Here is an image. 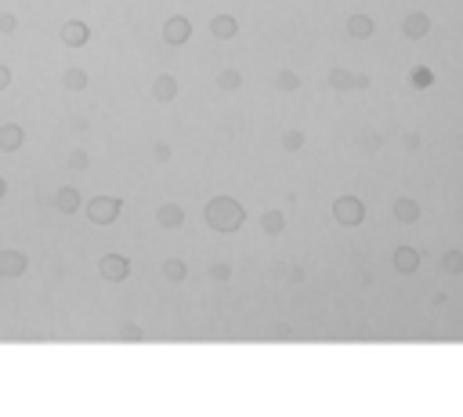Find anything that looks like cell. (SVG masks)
I'll return each instance as SVG.
<instances>
[{"mask_svg": "<svg viewBox=\"0 0 463 417\" xmlns=\"http://www.w3.org/2000/svg\"><path fill=\"white\" fill-rule=\"evenodd\" d=\"M152 153H156V160H171V145H156Z\"/></svg>", "mask_w": 463, "mask_h": 417, "instance_id": "obj_29", "label": "cell"}, {"mask_svg": "<svg viewBox=\"0 0 463 417\" xmlns=\"http://www.w3.org/2000/svg\"><path fill=\"white\" fill-rule=\"evenodd\" d=\"M123 338H127V341H141V330L138 327H127V330H123Z\"/></svg>", "mask_w": 463, "mask_h": 417, "instance_id": "obj_30", "label": "cell"}, {"mask_svg": "<svg viewBox=\"0 0 463 417\" xmlns=\"http://www.w3.org/2000/svg\"><path fill=\"white\" fill-rule=\"evenodd\" d=\"M152 98L159 102V106L174 102V98H178V80H174L171 73H159V76L152 80Z\"/></svg>", "mask_w": 463, "mask_h": 417, "instance_id": "obj_10", "label": "cell"}, {"mask_svg": "<svg viewBox=\"0 0 463 417\" xmlns=\"http://www.w3.org/2000/svg\"><path fill=\"white\" fill-rule=\"evenodd\" d=\"M22 128H18V123H4V128H0V149L4 153H15L18 145H22Z\"/></svg>", "mask_w": 463, "mask_h": 417, "instance_id": "obj_16", "label": "cell"}, {"mask_svg": "<svg viewBox=\"0 0 463 417\" xmlns=\"http://www.w3.org/2000/svg\"><path fill=\"white\" fill-rule=\"evenodd\" d=\"M69 163H73V167H87V156H83V153H73Z\"/></svg>", "mask_w": 463, "mask_h": 417, "instance_id": "obj_31", "label": "cell"}, {"mask_svg": "<svg viewBox=\"0 0 463 417\" xmlns=\"http://www.w3.org/2000/svg\"><path fill=\"white\" fill-rule=\"evenodd\" d=\"M210 280H214V283H228V280H232V265H228V261L210 265Z\"/></svg>", "mask_w": 463, "mask_h": 417, "instance_id": "obj_25", "label": "cell"}, {"mask_svg": "<svg viewBox=\"0 0 463 417\" xmlns=\"http://www.w3.org/2000/svg\"><path fill=\"white\" fill-rule=\"evenodd\" d=\"M15 26H18V22H15V18H11V15H0V33H11Z\"/></svg>", "mask_w": 463, "mask_h": 417, "instance_id": "obj_27", "label": "cell"}, {"mask_svg": "<svg viewBox=\"0 0 463 417\" xmlns=\"http://www.w3.org/2000/svg\"><path fill=\"white\" fill-rule=\"evenodd\" d=\"M188 36H192V22H188L185 15H174V18H166V22H163V40L171 48H181Z\"/></svg>", "mask_w": 463, "mask_h": 417, "instance_id": "obj_6", "label": "cell"}, {"mask_svg": "<svg viewBox=\"0 0 463 417\" xmlns=\"http://www.w3.org/2000/svg\"><path fill=\"white\" fill-rule=\"evenodd\" d=\"M239 33V22L232 15H214L210 18V36H218V40H232Z\"/></svg>", "mask_w": 463, "mask_h": 417, "instance_id": "obj_14", "label": "cell"}, {"mask_svg": "<svg viewBox=\"0 0 463 417\" xmlns=\"http://www.w3.org/2000/svg\"><path fill=\"white\" fill-rule=\"evenodd\" d=\"M62 83H66V91H83V88H87V73H83V69H66Z\"/></svg>", "mask_w": 463, "mask_h": 417, "instance_id": "obj_22", "label": "cell"}, {"mask_svg": "<svg viewBox=\"0 0 463 417\" xmlns=\"http://www.w3.org/2000/svg\"><path fill=\"white\" fill-rule=\"evenodd\" d=\"M402 33H406L409 40H424V36L431 33V15H424V11L406 15V18H402Z\"/></svg>", "mask_w": 463, "mask_h": 417, "instance_id": "obj_9", "label": "cell"}, {"mask_svg": "<svg viewBox=\"0 0 463 417\" xmlns=\"http://www.w3.org/2000/svg\"><path fill=\"white\" fill-rule=\"evenodd\" d=\"M55 207H58L62 214H76V211H80V193H76V189H69V185H66V189H58Z\"/></svg>", "mask_w": 463, "mask_h": 417, "instance_id": "obj_17", "label": "cell"}, {"mask_svg": "<svg viewBox=\"0 0 463 417\" xmlns=\"http://www.w3.org/2000/svg\"><path fill=\"white\" fill-rule=\"evenodd\" d=\"M120 211H123V200L120 196H94L87 203V218L94 225H113L120 218Z\"/></svg>", "mask_w": 463, "mask_h": 417, "instance_id": "obj_3", "label": "cell"}, {"mask_svg": "<svg viewBox=\"0 0 463 417\" xmlns=\"http://www.w3.org/2000/svg\"><path fill=\"white\" fill-rule=\"evenodd\" d=\"M431 83H434V73H431L427 66H416V69H413V88L424 91V88H431Z\"/></svg>", "mask_w": 463, "mask_h": 417, "instance_id": "obj_24", "label": "cell"}, {"mask_svg": "<svg viewBox=\"0 0 463 417\" xmlns=\"http://www.w3.org/2000/svg\"><path fill=\"white\" fill-rule=\"evenodd\" d=\"M416 268H420V250H416V247H398V250H394V273L413 276Z\"/></svg>", "mask_w": 463, "mask_h": 417, "instance_id": "obj_11", "label": "cell"}, {"mask_svg": "<svg viewBox=\"0 0 463 417\" xmlns=\"http://www.w3.org/2000/svg\"><path fill=\"white\" fill-rule=\"evenodd\" d=\"M58 36H62V44H66V48H83V44H87V36H91V29H87V22L73 18V22H66L58 29Z\"/></svg>", "mask_w": 463, "mask_h": 417, "instance_id": "obj_8", "label": "cell"}, {"mask_svg": "<svg viewBox=\"0 0 463 417\" xmlns=\"http://www.w3.org/2000/svg\"><path fill=\"white\" fill-rule=\"evenodd\" d=\"M276 88H279V91H297V88H301V76L293 73V69H279V73H276Z\"/></svg>", "mask_w": 463, "mask_h": 417, "instance_id": "obj_23", "label": "cell"}, {"mask_svg": "<svg viewBox=\"0 0 463 417\" xmlns=\"http://www.w3.org/2000/svg\"><path fill=\"white\" fill-rule=\"evenodd\" d=\"M218 88H221V91L243 88V73H239V69H221V73H218Z\"/></svg>", "mask_w": 463, "mask_h": 417, "instance_id": "obj_21", "label": "cell"}, {"mask_svg": "<svg viewBox=\"0 0 463 417\" xmlns=\"http://www.w3.org/2000/svg\"><path fill=\"white\" fill-rule=\"evenodd\" d=\"M394 221L398 225H416L420 221V203L402 196V200H394Z\"/></svg>", "mask_w": 463, "mask_h": 417, "instance_id": "obj_13", "label": "cell"}, {"mask_svg": "<svg viewBox=\"0 0 463 417\" xmlns=\"http://www.w3.org/2000/svg\"><path fill=\"white\" fill-rule=\"evenodd\" d=\"M438 265H441V273H446V276H460L463 273V250H446Z\"/></svg>", "mask_w": 463, "mask_h": 417, "instance_id": "obj_18", "label": "cell"}, {"mask_svg": "<svg viewBox=\"0 0 463 417\" xmlns=\"http://www.w3.org/2000/svg\"><path fill=\"white\" fill-rule=\"evenodd\" d=\"M376 33V18H369V15H351L348 18V36L351 40H369Z\"/></svg>", "mask_w": 463, "mask_h": 417, "instance_id": "obj_12", "label": "cell"}, {"mask_svg": "<svg viewBox=\"0 0 463 417\" xmlns=\"http://www.w3.org/2000/svg\"><path fill=\"white\" fill-rule=\"evenodd\" d=\"M8 83H11V69H8V66H0V91H4Z\"/></svg>", "mask_w": 463, "mask_h": 417, "instance_id": "obj_28", "label": "cell"}, {"mask_svg": "<svg viewBox=\"0 0 463 417\" xmlns=\"http://www.w3.org/2000/svg\"><path fill=\"white\" fill-rule=\"evenodd\" d=\"M98 273H101V280H109V283H123L131 276V261L123 254H105L98 261Z\"/></svg>", "mask_w": 463, "mask_h": 417, "instance_id": "obj_4", "label": "cell"}, {"mask_svg": "<svg viewBox=\"0 0 463 417\" xmlns=\"http://www.w3.org/2000/svg\"><path fill=\"white\" fill-rule=\"evenodd\" d=\"M329 83H333L336 91H366V88H369V76L336 66V69H329Z\"/></svg>", "mask_w": 463, "mask_h": 417, "instance_id": "obj_5", "label": "cell"}, {"mask_svg": "<svg viewBox=\"0 0 463 417\" xmlns=\"http://www.w3.org/2000/svg\"><path fill=\"white\" fill-rule=\"evenodd\" d=\"M261 228L268 236H279L283 228H286V218H283V211H264L261 214Z\"/></svg>", "mask_w": 463, "mask_h": 417, "instance_id": "obj_20", "label": "cell"}, {"mask_svg": "<svg viewBox=\"0 0 463 417\" xmlns=\"http://www.w3.org/2000/svg\"><path fill=\"white\" fill-rule=\"evenodd\" d=\"M156 221L163 225V228H181V221H185V211L178 203H163L159 211H156Z\"/></svg>", "mask_w": 463, "mask_h": 417, "instance_id": "obj_15", "label": "cell"}, {"mask_svg": "<svg viewBox=\"0 0 463 417\" xmlns=\"http://www.w3.org/2000/svg\"><path fill=\"white\" fill-rule=\"evenodd\" d=\"M29 258L22 254V250H0V280H15L26 273Z\"/></svg>", "mask_w": 463, "mask_h": 417, "instance_id": "obj_7", "label": "cell"}, {"mask_svg": "<svg viewBox=\"0 0 463 417\" xmlns=\"http://www.w3.org/2000/svg\"><path fill=\"white\" fill-rule=\"evenodd\" d=\"M188 276V265L181 258H166L163 261V280H171V283H181Z\"/></svg>", "mask_w": 463, "mask_h": 417, "instance_id": "obj_19", "label": "cell"}, {"mask_svg": "<svg viewBox=\"0 0 463 417\" xmlns=\"http://www.w3.org/2000/svg\"><path fill=\"white\" fill-rule=\"evenodd\" d=\"M203 218H206V225L214 228V233H239L243 221H246V211H243L239 200H232V196H214V200L206 203Z\"/></svg>", "mask_w": 463, "mask_h": 417, "instance_id": "obj_1", "label": "cell"}, {"mask_svg": "<svg viewBox=\"0 0 463 417\" xmlns=\"http://www.w3.org/2000/svg\"><path fill=\"white\" fill-rule=\"evenodd\" d=\"M301 145H304V135H301V131H286V135H283V149H286V153H297Z\"/></svg>", "mask_w": 463, "mask_h": 417, "instance_id": "obj_26", "label": "cell"}, {"mask_svg": "<svg viewBox=\"0 0 463 417\" xmlns=\"http://www.w3.org/2000/svg\"><path fill=\"white\" fill-rule=\"evenodd\" d=\"M4 189H8V185H4V178H0V196H4Z\"/></svg>", "mask_w": 463, "mask_h": 417, "instance_id": "obj_32", "label": "cell"}, {"mask_svg": "<svg viewBox=\"0 0 463 417\" xmlns=\"http://www.w3.org/2000/svg\"><path fill=\"white\" fill-rule=\"evenodd\" d=\"M333 218L341 225H348V228H355V225L366 221V207H362L359 196H336L333 200Z\"/></svg>", "mask_w": 463, "mask_h": 417, "instance_id": "obj_2", "label": "cell"}]
</instances>
